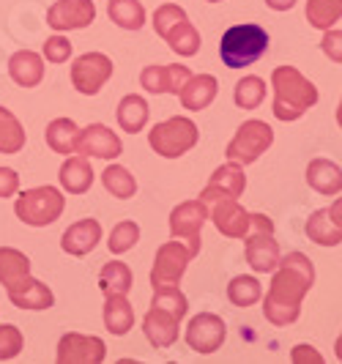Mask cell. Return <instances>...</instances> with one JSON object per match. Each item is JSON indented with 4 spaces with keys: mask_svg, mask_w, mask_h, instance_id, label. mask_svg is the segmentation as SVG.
<instances>
[{
    "mask_svg": "<svg viewBox=\"0 0 342 364\" xmlns=\"http://www.w3.org/2000/svg\"><path fill=\"white\" fill-rule=\"evenodd\" d=\"M77 134H80V127L74 124L72 118H55L53 124L44 132V140L47 146L53 148L55 154L60 156H72L77 154Z\"/></svg>",
    "mask_w": 342,
    "mask_h": 364,
    "instance_id": "cell-26",
    "label": "cell"
},
{
    "mask_svg": "<svg viewBox=\"0 0 342 364\" xmlns=\"http://www.w3.org/2000/svg\"><path fill=\"white\" fill-rule=\"evenodd\" d=\"M69 55H72V41L66 36L47 38V44H44V58H47L50 63H66Z\"/></svg>",
    "mask_w": 342,
    "mask_h": 364,
    "instance_id": "cell-41",
    "label": "cell"
},
{
    "mask_svg": "<svg viewBox=\"0 0 342 364\" xmlns=\"http://www.w3.org/2000/svg\"><path fill=\"white\" fill-rule=\"evenodd\" d=\"M66 208V198L55 189V186H36L22 192L14 203V214L19 222L31 225V228H47L60 219Z\"/></svg>",
    "mask_w": 342,
    "mask_h": 364,
    "instance_id": "cell-5",
    "label": "cell"
},
{
    "mask_svg": "<svg viewBox=\"0 0 342 364\" xmlns=\"http://www.w3.org/2000/svg\"><path fill=\"white\" fill-rule=\"evenodd\" d=\"M148 115H151L148 102H145L143 96H137V93H129L118 105V127L129 132V134H137L148 124Z\"/></svg>",
    "mask_w": 342,
    "mask_h": 364,
    "instance_id": "cell-28",
    "label": "cell"
},
{
    "mask_svg": "<svg viewBox=\"0 0 342 364\" xmlns=\"http://www.w3.org/2000/svg\"><path fill=\"white\" fill-rule=\"evenodd\" d=\"M266 6L274 9V11H290L296 6V0H266Z\"/></svg>",
    "mask_w": 342,
    "mask_h": 364,
    "instance_id": "cell-45",
    "label": "cell"
},
{
    "mask_svg": "<svg viewBox=\"0 0 342 364\" xmlns=\"http://www.w3.org/2000/svg\"><path fill=\"white\" fill-rule=\"evenodd\" d=\"M60 186L69 192V195H85L93 183V167H90L88 156L77 154V156H69L66 162L60 164Z\"/></svg>",
    "mask_w": 342,
    "mask_h": 364,
    "instance_id": "cell-25",
    "label": "cell"
},
{
    "mask_svg": "<svg viewBox=\"0 0 342 364\" xmlns=\"http://www.w3.org/2000/svg\"><path fill=\"white\" fill-rule=\"evenodd\" d=\"M99 241H102V225L96 219H80V222H74L72 228L63 233L60 247H63L66 255L82 257L93 252Z\"/></svg>",
    "mask_w": 342,
    "mask_h": 364,
    "instance_id": "cell-20",
    "label": "cell"
},
{
    "mask_svg": "<svg viewBox=\"0 0 342 364\" xmlns=\"http://www.w3.org/2000/svg\"><path fill=\"white\" fill-rule=\"evenodd\" d=\"M28 274H31V257L14 247H0V285L3 288H11Z\"/></svg>",
    "mask_w": 342,
    "mask_h": 364,
    "instance_id": "cell-30",
    "label": "cell"
},
{
    "mask_svg": "<svg viewBox=\"0 0 342 364\" xmlns=\"http://www.w3.org/2000/svg\"><path fill=\"white\" fill-rule=\"evenodd\" d=\"M309 241L321 244V247H340L342 241V203L334 200L331 208H321L315 214H309L304 225Z\"/></svg>",
    "mask_w": 342,
    "mask_h": 364,
    "instance_id": "cell-17",
    "label": "cell"
},
{
    "mask_svg": "<svg viewBox=\"0 0 342 364\" xmlns=\"http://www.w3.org/2000/svg\"><path fill=\"white\" fill-rule=\"evenodd\" d=\"M19 192V176L11 167H0V200L14 198Z\"/></svg>",
    "mask_w": 342,
    "mask_h": 364,
    "instance_id": "cell-42",
    "label": "cell"
},
{
    "mask_svg": "<svg viewBox=\"0 0 342 364\" xmlns=\"http://www.w3.org/2000/svg\"><path fill=\"white\" fill-rule=\"evenodd\" d=\"M102 183H105V189H107L109 195L118 198V200H129L137 192L134 176L129 173L127 167H121V164H109L107 170L102 173Z\"/></svg>",
    "mask_w": 342,
    "mask_h": 364,
    "instance_id": "cell-34",
    "label": "cell"
},
{
    "mask_svg": "<svg viewBox=\"0 0 342 364\" xmlns=\"http://www.w3.org/2000/svg\"><path fill=\"white\" fill-rule=\"evenodd\" d=\"M263 296V288L255 277H233L230 285H228V299L233 301L235 307H252L255 301H260Z\"/></svg>",
    "mask_w": 342,
    "mask_h": 364,
    "instance_id": "cell-37",
    "label": "cell"
},
{
    "mask_svg": "<svg viewBox=\"0 0 342 364\" xmlns=\"http://www.w3.org/2000/svg\"><path fill=\"white\" fill-rule=\"evenodd\" d=\"M279 244L274 241V233H250L247 236V263L252 266V272L269 274L279 263Z\"/></svg>",
    "mask_w": 342,
    "mask_h": 364,
    "instance_id": "cell-21",
    "label": "cell"
},
{
    "mask_svg": "<svg viewBox=\"0 0 342 364\" xmlns=\"http://www.w3.org/2000/svg\"><path fill=\"white\" fill-rule=\"evenodd\" d=\"M247 189V176H244V164L228 162L222 167H216L214 176L208 178L205 189L200 192V200L216 203V200H238Z\"/></svg>",
    "mask_w": 342,
    "mask_h": 364,
    "instance_id": "cell-12",
    "label": "cell"
},
{
    "mask_svg": "<svg viewBox=\"0 0 342 364\" xmlns=\"http://www.w3.org/2000/svg\"><path fill=\"white\" fill-rule=\"evenodd\" d=\"M274 115L279 121H299L309 107L318 105V88L296 66H277L271 72Z\"/></svg>",
    "mask_w": 342,
    "mask_h": 364,
    "instance_id": "cell-3",
    "label": "cell"
},
{
    "mask_svg": "<svg viewBox=\"0 0 342 364\" xmlns=\"http://www.w3.org/2000/svg\"><path fill=\"white\" fill-rule=\"evenodd\" d=\"M233 99L241 109H257L263 105V99H266V82H263L260 77H255V74L238 80V82H235Z\"/></svg>",
    "mask_w": 342,
    "mask_h": 364,
    "instance_id": "cell-36",
    "label": "cell"
},
{
    "mask_svg": "<svg viewBox=\"0 0 342 364\" xmlns=\"http://www.w3.org/2000/svg\"><path fill=\"white\" fill-rule=\"evenodd\" d=\"M137 241H140V228H137V222L124 219V222H118V225L112 228L107 247H109V252H112V255H124V252H129Z\"/></svg>",
    "mask_w": 342,
    "mask_h": 364,
    "instance_id": "cell-38",
    "label": "cell"
},
{
    "mask_svg": "<svg viewBox=\"0 0 342 364\" xmlns=\"http://www.w3.org/2000/svg\"><path fill=\"white\" fill-rule=\"evenodd\" d=\"M164 41H167L170 50L178 53L181 58H192V55H198V50H200V33H198V28L189 22V17L178 19V22L164 33Z\"/></svg>",
    "mask_w": 342,
    "mask_h": 364,
    "instance_id": "cell-29",
    "label": "cell"
},
{
    "mask_svg": "<svg viewBox=\"0 0 342 364\" xmlns=\"http://www.w3.org/2000/svg\"><path fill=\"white\" fill-rule=\"evenodd\" d=\"M306 183L326 198H337L342 189L340 164L328 162V159H312L306 164Z\"/></svg>",
    "mask_w": 342,
    "mask_h": 364,
    "instance_id": "cell-24",
    "label": "cell"
},
{
    "mask_svg": "<svg viewBox=\"0 0 342 364\" xmlns=\"http://www.w3.org/2000/svg\"><path fill=\"white\" fill-rule=\"evenodd\" d=\"M132 285H134L132 269H129L127 263H121V260H112V263H107V266L99 272V288H102L105 296H115V293L127 296V293L132 291Z\"/></svg>",
    "mask_w": 342,
    "mask_h": 364,
    "instance_id": "cell-32",
    "label": "cell"
},
{
    "mask_svg": "<svg viewBox=\"0 0 342 364\" xmlns=\"http://www.w3.org/2000/svg\"><path fill=\"white\" fill-rule=\"evenodd\" d=\"M105 326L115 337H124V334H129V328L134 326V310L127 301V296H121V293L107 296V301H105Z\"/></svg>",
    "mask_w": 342,
    "mask_h": 364,
    "instance_id": "cell-27",
    "label": "cell"
},
{
    "mask_svg": "<svg viewBox=\"0 0 342 364\" xmlns=\"http://www.w3.org/2000/svg\"><path fill=\"white\" fill-rule=\"evenodd\" d=\"M208 3H222V0H208Z\"/></svg>",
    "mask_w": 342,
    "mask_h": 364,
    "instance_id": "cell-46",
    "label": "cell"
},
{
    "mask_svg": "<svg viewBox=\"0 0 342 364\" xmlns=\"http://www.w3.org/2000/svg\"><path fill=\"white\" fill-rule=\"evenodd\" d=\"M290 359H293L296 364H304V362L324 364V356H321L312 346H296L293 348V353H290Z\"/></svg>",
    "mask_w": 342,
    "mask_h": 364,
    "instance_id": "cell-44",
    "label": "cell"
},
{
    "mask_svg": "<svg viewBox=\"0 0 342 364\" xmlns=\"http://www.w3.org/2000/svg\"><path fill=\"white\" fill-rule=\"evenodd\" d=\"M315 285V266L304 252L279 257L269 293L263 299V315L274 326H290L301 315V301Z\"/></svg>",
    "mask_w": 342,
    "mask_h": 364,
    "instance_id": "cell-1",
    "label": "cell"
},
{
    "mask_svg": "<svg viewBox=\"0 0 342 364\" xmlns=\"http://www.w3.org/2000/svg\"><path fill=\"white\" fill-rule=\"evenodd\" d=\"M9 74L22 88H36L44 80V58L31 50H19L9 58Z\"/></svg>",
    "mask_w": 342,
    "mask_h": 364,
    "instance_id": "cell-23",
    "label": "cell"
},
{
    "mask_svg": "<svg viewBox=\"0 0 342 364\" xmlns=\"http://www.w3.org/2000/svg\"><path fill=\"white\" fill-rule=\"evenodd\" d=\"M266 50H269V33H266V28H260L255 22L228 28L219 41V58L228 69L252 66L257 58L266 55Z\"/></svg>",
    "mask_w": 342,
    "mask_h": 364,
    "instance_id": "cell-4",
    "label": "cell"
},
{
    "mask_svg": "<svg viewBox=\"0 0 342 364\" xmlns=\"http://www.w3.org/2000/svg\"><path fill=\"white\" fill-rule=\"evenodd\" d=\"M25 148V129L11 109L0 107V154H19Z\"/></svg>",
    "mask_w": 342,
    "mask_h": 364,
    "instance_id": "cell-33",
    "label": "cell"
},
{
    "mask_svg": "<svg viewBox=\"0 0 342 364\" xmlns=\"http://www.w3.org/2000/svg\"><path fill=\"white\" fill-rule=\"evenodd\" d=\"M340 44H342V33L337 31V28H328V31H326V36H324V53L328 55L334 63H342Z\"/></svg>",
    "mask_w": 342,
    "mask_h": 364,
    "instance_id": "cell-43",
    "label": "cell"
},
{
    "mask_svg": "<svg viewBox=\"0 0 342 364\" xmlns=\"http://www.w3.org/2000/svg\"><path fill=\"white\" fill-rule=\"evenodd\" d=\"M342 17V0H306V19L312 28L328 31Z\"/></svg>",
    "mask_w": 342,
    "mask_h": 364,
    "instance_id": "cell-35",
    "label": "cell"
},
{
    "mask_svg": "<svg viewBox=\"0 0 342 364\" xmlns=\"http://www.w3.org/2000/svg\"><path fill=\"white\" fill-rule=\"evenodd\" d=\"M107 14L124 31H140L145 25V9L140 0H109Z\"/></svg>",
    "mask_w": 342,
    "mask_h": 364,
    "instance_id": "cell-31",
    "label": "cell"
},
{
    "mask_svg": "<svg viewBox=\"0 0 342 364\" xmlns=\"http://www.w3.org/2000/svg\"><path fill=\"white\" fill-rule=\"evenodd\" d=\"M208 219L214 228L228 238H247L250 236V222L252 214L238 205V200H216L208 203Z\"/></svg>",
    "mask_w": 342,
    "mask_h": 364,
    "instance_id": "cell-16",
    "label": "cell"
},
{
    "mask_svg": "<svg viewBox=\"0 0 342 364\" xmlns=\"http://www.w3.org/2000/svg\"><path fill=\"white\" fill-rule=\"evenodd\" d=\"M208 219V205L203 200H186L170 211V236L189 247L192 257L200 255V233Z\"/></svg>",
    "mask_w": 342,
    "mask_h": 364,
    "instance_id": "cell-9",
    "label": "cell"
},
{
    "mask_svg": "<svg viewBox=\"0 0 342 364\" xmlns=\"http://www.w3.org/2000/svg\"><path fill=\"white\" fill-rule=\"evenodd\" d=\"M183 17H186V11H183L181 6H176V3H162V6L154 11V31L164 38V33Z\"/></svg>",
    "mask_w": 342,
    "mask_h": 364,
    "instance_id": "cell-40",
    "label": "cell"
},
{
    "mask_svg": "<svg viewBox=\"0 0 342 364\" xmlns=\"http://www.w3.org/2000/svg\"><path fill=\"white\" fill-rule=\"evenodd\" d=\"M112 60L105 53H85L72 63V85L82 96H96L112 77Z\"/></svg>",
    "mask_w": 342,
    "mask_h": 364,
    "instance_id": "cell-10",
    "label": "cell"
},
{
    "mask_svg": "<svg viewBox=\"0 0 342 364\" xmlns=\"http://www.w3.org/2000/svg\"><path fill=\"white\" fill-rule=\"evenodd\" d=\"M22 346H25L22 331L17 326H11V323H3L0 326V362H9V359L19 356Z\"/></svg>",
    "mask_w": 342,
    "mask_h": 364,
    "instance_id": "cell-39",
    "label": "cell"
},
{
    "mask_svg": "<svg viewBox=\"0 0 342 364\" xmlns=\"http://www.w3.org/2000/svg\"><path fill=\"white\" fill-rule=\"evenodd\" d=\"M107 356V346L105 340L93 337V334H77V331H69L60 337L58 343V353L55 359L58 364H102Z\"/></svg>",
    "mask_w": 342,
    "mask_h": 364,
    "instance_id": "cell-11",
    "label": "cell"
},
{
    "mask_svg": "<svg viewBox=\"0 0 342 364\" xmlns=\"http://www.w3.org/2000/svg\"><path fill=\"white\" fill-rule=\"evenodd\" d=\"M200 140V132L195 127V121H189V118H167L162 124H156V127L148 132V146L154 148L159 156L164 159H178L183 154H189L192 148L198 146Z\"/></svg>",
    "mask_w": 342,
    "mask_h": 364,
    "instance_id": "cell-6",
    "label": "cell"
},
{
    "mask_svg": "<svg viewBox=\"0 0 342 364\" xmlns=\"http://www.w3.org/2000/svg\"><path fill=\"white\" fill-rule=\"evenodd\" d=\"M6 293H9L11 304L19 307V310H50L55 304L53 291H50L44 282L33 279L31 274L22 277L19 282H14L11 288H6Z\"/></svg>",
    "mask_w": 342,
    "mask_h": 364,
    "instance_id": "cell-19",
    "label": "cell"
},
{
    "mask_svg": "<svg viewBox=\"0 0 342 364\" xmlns=\"http://www.w3.org/2000/svg\"><path fill=\"white\" fill-rule=\"evenodd\" d=\"M189 260H192V252H189L186 244H181L178 238L162 244L156 250L154 269H151V285H154V291H159V288H178L181 277L186 274Z\"/></svg>",
    "mask_w": 342,
    "mask_h": 364,
    "instance_id": "cell-8",
    "label": "cell"
},
{
    "mask_svg": "<svg viewBox=\"0 0 342 364\" xmlns=\"http://www.w3.org/2000/svg\"><path fill=\"white\" fill-rule=\"evenodd\" d=\"M274 143V129L266 124V121H244L238 132H235V137L228 143V159L235 164H252L257 162L266 151L271 148Z\"/></svg>",
    "mask_w": 342,
    "mask_h": 364,
    "instance_id": "cell-7",
    "label": "cell"
},
{
    "mask_svg": "<svg viewBox=\"0 0 342 364\" xmlns=\"http://www.w3.org/2000/svg\"><path fill=\"white\" fill-rule=\"evenodd\" d=\"M77 154L96 156V159H115L124 154V143L105 124H90V127L80 129V134H77Z\"/></svg>",
    "mask_w": 342,
    "mask_h": 364,
    "instance_id": "cell-15",
    "label": "cell"
},
{
    "mask_svg": "<svg viewBox=\"0 0 342 364\" xmlns=\"http://www.w3.org/2000/svg\"><path fill=\"white\" fill-rule=\"evenodd\" d=\"M96 19L93 0H58L47 11V25L63 33V31H82Z\"/></svg>",
    "mask_w": 342,
    "mask_h": 364,
    "instance_id": "cell-14",
    "label": "cell"
},
{
    "mask_svg": "<svg viewBox=\"0 0 342 364\" xmlns=\"http://www.w3.org/2000/svg\"><path fill=\"white\" fill-rule=\"evenodd\" d=\"M225 337H228V326L214 312H200L186 326V346L192 348V350H198V353H214V350H219L222 343H225Z\"/></svg>",
    "mask_w": 342,
    "mask_h": 364,
    "instance_id": "cell-13",
    "label": "cell"
},
{
    "mask_svg": "<svg viewBox=\"0 0 342 364\" xmlns=\"http://www.w3.org/2000/svg\"><path fill=\"white\" fill-rule=\"evenodd\" d=\"M189 312V301L178 288H159L154 291L151 310L143 318L145 340L154 348H170L178 340L181 321Z\"/></svg>",
    "mask_w": 342,
    "mask_h": 364,
    "instance_id": "cell-2",
    "label": "cell"
},
{
    "mask_svg": "<svg viewBox=\"0 0 342 364\" xmlns=\"http://www.w3.org/2000/svg\"><path fill=\"white\" fill-rule=\"evenodd\" d=\"M192 77L189 66L181 63H170V66H145L140 74V85L148 93H173L178 96V91L183 88V82Z\"/></svg>",
    "mask_w": 342,
    "mask_h": 364,
    "instance_id": "cell-18",
    "label": "cell"
},
{
    "mask_svg": "<svg viewBox=\"0 0 342 364\" xmlns=\"http://www.w3.org/2000/svg\"><path fill=\"white\" fill-rule=\"evenodd\" d=\"M216 91H219V85H216V77L211 74H192L186 82H183V88L178 91L181 96V105L183 109H192V112H200V109L211 107V102L216 99Z\"/></svg>",
    "mask_w": 342,
    "mask_h": 364,
    "instance_id": "cell-22",
    "label": "cell"
}]
</instances>
